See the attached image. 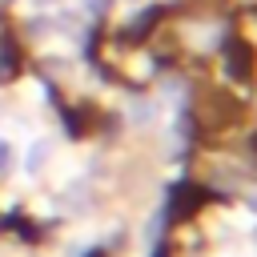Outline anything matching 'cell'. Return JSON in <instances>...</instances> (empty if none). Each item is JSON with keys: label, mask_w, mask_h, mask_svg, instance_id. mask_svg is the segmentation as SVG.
I'll use <instances>...</instances> for the list:
<instances>
[{"label": "cell", "mask_w": 257, "mask_h": 257, "mask_svg": "<svg viewBox=\"0 0 257 257\" xmlns=\"http://www.w3.org/2000/svg\"><path fill=\"white\" fill-rule=\"evenodd\" d=\"M52 153H56V145H52L48 137H36V141L28 145V153H24V169H28V173H44L48 161H52Z\"/></svg>", "instance_id": "obj_1"}, {"label": "cell", "mask_w": 257, "mask_h": 257, "mask_svg": "<svg viewBox=\"0 0 257 257\" xmlns=\"http://www.w3.org/2000/svg\"><path fill=\"white\" fill-rule=\"evenodd\" d=\"M12 169H16V145L0 137V173H12Z\"/></svg>", "instance_id": "obj_2"}, {"label": "cell", "mask_w": 257, "mask_h": 257, "mask_svg": "<svg viewBox=\"0 0 257 257\" xmlns=\"http://www.w3.org/2000/svg\"><path fill=\"white\" fill-rule=\"evenodd\" d=\"M128 116H133L137 124H149V120H153V104H149V100H133V104H128Z\"/></svg>", "instance_id": "obj_3"}, {"label": "cell", "mask_w": 257, "mask_h": 257, "mask_svg": "<svg viewBox=\"0 0 257 257\" xmlns=\"http://www.w3.org/2000/svg\"><path fill=\"white\" fill-rule=\"evenodd\" d=\"M84 8H88V12H104V8H108V0H84Z\"/></svg>", "instance_id": "obj_4"}, {"label": "cell", "mask_w": 257, "mask_h": 257, "mask_svg": "<svg viewBox=\"0 0 257 257\" xmlns=\"http://www.w3.org/2000/svg\"><path fill=\"white\" fill-rule=\"evenodd\" d=\"M52 4H60V0H32V8H52Z\"/></svg>", "instance_id": "obj_5"}]
</instances>
